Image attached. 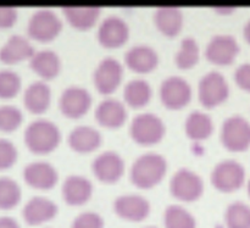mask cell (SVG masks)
<instances>
[{"label": "cell", "instance_id": "26", "mask_svg": "<svg viewBox=\"0 0 250 228\" xmlns=\"http://www.w3.org/2000/svg\"><path fill=\"white\" fill-rule=\"evenodd\" d=\"M31 68L44 80H51L60 72L61 61L56 53L51 50H42L34 53L29 59Z\"/></svg>", "mask_w": 250, "mask_h": 228}, {"label": "cell", "instance_id": "40", "mask_svg": "<svg viewBox=\"0 0 250 228\" xmlns=\"http://www.w3.org/2000/svg\"><path fill=\"white\" fill-rule=\"evenodd\" d=\"M236 9H237L236 6H214L215 11L219 12V14H222V15L231 14V12H233Z\"/></svg>", "mask_w": 250, "mask_h": 228}, {"label": "cell", "instance_id": "37", "mask_svg": "<svg viewBox=\"0 0 250 228\" xmlns=\"http://www.w3.org/2000/svg\"><path fill=\"white\" fill-rule=\"evenodd\" d=\"M17 10L14 6H0V29H7L17 21Z\"/></svg>", "mask_w": 250, "mask_h": 228}, {"label": "cell", "instance_id": "27", "mask_svg": "<svg viewBox=\"0 0 250 228\" xmlns=\"http://www.w3.org/2000/svg\"><path fill=\"white\" fill-rule=\"evenodd\" d=\"M186 133L193 141H204L214 131V122L209 115L202 111H194L186 120Z\"/></svg>", "mask_w": 250, "mask_h": 228}, {"label": "cell", "instance_id": "24", "mask_svg": "<svg viewBox=\"0 0 250 228\" xmlns=\"http://www.w3.org/2000/svg\"><path fill=\"white\" fill-rule=\"evenodd\" d=\"M62 12L71 26L80 31H87L99 19V6H63Z\"/></svg>", "mask_w": 250, "mask_h": 228}, {"label": "cell", "instance_id": "25", "mask_svg": "<svg viewBox=\"0 0 250 228\" xmlns=\"http://www.w3.org/2000/svg\"><path fill=\"white\" fill-rule=\"evenodd\" d=\"M70 146L77 153H90L95 150L102 143L99 131L90 126H78L68 137Z\"/></svg>", "mask_w": 250, "mask_h": 228}, {"label": "cell", "instance_id": "20", "mask_svg": "<svg viewBox=\"0 0 250 228\" xmlns=\"http://www.w3.org/2000/svg\"><path fill=\"white\" fill-rule=\"evenodd\" d=\"M97 121L106 128H119L127 119L125 105L116 99H105L98 105L95 111Z\"/></svg>", "mask_w": 250, "mask_h": 228}, {"label": "cell", "instance_id": "11", "mask_svg": "<svg viewBox=\"0 0 250 228\" xmlns=\"http://www.w3.org/2000/svg\"><path fill=\"white\" fill-rule=\"evenodd\" d=\"M239 53V45L234 37L227 34H219L212 37L207 46L208 60L219 66L231 65Z\"/></svg>", "mask_w": 250, "mask_h": 228}, {"label": "cell", "instance_id": "41", "mask_svg": "<svg viewBox=\"0 0 250 228\" xmlns=\"http://www.w3.org/2000/svg\"><path fill=\"white\" fill-rule=\"evenodd\" d=\"M243 34H244V38H246V41L250 44V20L248 22H247L246 26H244Z\"/></svg>", "mask_w": 250, "mask_h": 228}, {"label": "cell", "instance_id": "22", "mask_svg": "<svg viewBox=\"0 0 250 228\" xmlns=\"http://www.w3.org/2000/svg\"><path fill=\"white\" fill-rule=\"evenodd\" d=\"M154 21L161 33L175 37L182 29L183 14L177 6H160L154 14Z\"/></svg>", "mask_w": 250, "mask_h": 228}, {"label": "cell", "instance_id": "10", "mask_svg": "<svg viewBox=\"0 0 250 228\" xmlns=\"http://www.w3.org/2000/svg\"><path fill=\"white\" fill-rule=\"evenodd\" d=\"M122 75H124V67L116 59H104L100 61L94 71L95 87L102 94H111L121 84Z\"/></svg>", "mask_w": 250, "mask_h": 228}, {"label": "cell", "instance_id": "5", "mask_svg": "<svg viewBox=\"0 0 250 228\" xmlns=\"http://www.w3.org/2000/svg\"><path fill=\"white\" fill-rule=\"evenodd\" d=\"M27 29L31 38L39 41H50L59 36L62 29V22L54 11L42 9L32 15Z\"/></svg>", "mask_w": 250, "mask_h": 228}, {"label": "cell", "instance_id": "42", "mask_svg": "<svg viewBox=\"0 0 250 228\" xmlns=\"http://www.w3.org/2000/svg\"><path fill=\"white\" fill-rule=\"evenodd\" d=\"M248 193H249V197H250V180H249V182H248Z\"/></svg>", "mask_w": 250, "mask_h": 228}, {"label": "cell", "instance_id": "8", "mask_svg": "<svg viewBox=\"0 0 250 228\" xmlns=\"http://www.w3.org/2000/svg\"><path fill=\"white\" fill-rule=\"evenodd\" d=\"M170 189L173 197L182 202H194L202 197L204 192V182L198 173L181 168L173 175L170 183Z\"/></svg>", "mask_w": 250, "mask_h": 228}, {"label": "cell", "instance_id": "12", "mask_svg": "<svg viewBox=\"0 0 250 228\" xmlns=\"http://www.w3.org/2000/svg\"><path fill=\"white\" fill-rule=\"evenodd\" d=\"M128 36V24L119 16L106 17L98 29V39L104 48H120L126 43Z\"/></svg>", "mask_w": 250, "mask_h": 228}, {"label": "cell", "instance_id": "21", "mask_svg": "<svg viewBox=\"0 0 250 228\" xmlns=\"http://www.w3.org/2000/svg\"><path fill=\"white\" fill-rule=\"evenodd\" d=\"M126 65L138 73H148L155 70L159 56L153 48L148 45H136L126 54Z\"/></svg>", "mask_w": 250, "mask_h": 228}, {"label": "cell", "instance_id": "38", "mask_svg": "<svg viewBox=\"0 0 250 228\" xmlns=\"http://www.w3.org/2000/svg\"><path fill=\"white\" fill-rule=\"evenodd\" d=\"M234 81L239 88L250 92V63H243L234 72Z\"/></svg>", "mask_w": 250, "mask_h": 228}, {"label": "cell", "instance_id": "16", "mask_svg": "<svg viewBox=\"0 0 250 228\" xmlns=\"http://www.w3.org/2000/svg\"><path fill=\"white\" fill-rule=\"evenodd\" d=\"M23 177L27 185L37 189H49L58 182V171L51 164L45 161H34L28 164L23 170Z\"/></svg>", "mask_w": 250, "mask_h": 228}, {"label": "cell", "instance_id": "39", "mask_svg": "<svg viewBox=\"0 0 250 228\" xmlns=\"http://www.w3.org/2000/svg\"><path fill=\"white\" fill-rule=\"evenodd\" d=\"M0 228H21L19 222L9 216L0 217Z\"/></svg>", "mask_w": 250, "mask_h": 228}, {"label": "cell", "instance_id": "4", "mask_svg": "<svg viewBox=\"0 0 250 228\" xmlns=\"http://www.w3.org/2000/svg\"><path fill=\"white\" fill-rule=\"evenodd\" d=\"M246 170L236 160H224L217 164L211 172V182L215 188L225 193L234 192L243 186Z\"/></svg>", "mask_w": 250, "mask_h": 228}, {"label": "cell", "instance_id": "7", "mask_svg": "<svg viewBox=\"0 0 250 228\" xmlns=\"http://www.w3.org/2000/svg\"><path fill=\"white\" fill-rule=\"evenodd\" d=\"M198 93L203 106L210 109L222 104L229 98V87L224 75L211 71L200 80Z\"/></svg>", "mask_w": 250, "mask_h": 228}, {"label": "cell", "instance_id": "29", "mask_svg": "<svg viewBox=\"0 0 250 228\" xmlns=\"http://www.w3.org/2000/svg\"><path fill=\"white\" fill-rule=\"evenodd\" d=\"M165 228H197L194 216L180 205H170L164 214Z\"/></svg>", "mask_w": 250, "mask_h": 228}, {"label": "cell", "instance_id": "9", "mask_svg": "<svg viewBox=\"0 0 250 228\" xmlns=\"http://www.w3.org/2000/svg\"><path fill=\"white\" fill-rule=\"evenodd\" d=\"M160 98L163 104L168 109H182L190 102L192 88L183 78L171 76L161 83Z\"/></svg>", "mask_w": 250, "mask_h": 228}, {"label": "cell", "instance_id": "23", "mask_svg": "<svg viewBox=\"0 0 250 228\" xmlns=\"http://www.w3.org/2000/svg\"><path fill=\"white\" fill-rule=\"evenodd\" d=\"M51 102V92L48 84L37 81L28 85L23 95V104L33 114H43Z\"/></svg>", "mask_w": 250, "mask_h": 228}, {"label": "cell", "instance_id": "32", "mask_svg": "<svg viewBox=\"0 0 250 228\" xmlns=\"http://www.w3.org/2000/svg\"><path fill=\"white\" fill-rule=\"evenodd\" d=\"M227 228H250V207L242 202L232 203L226 210Z\"/></svg>", "mask_w": 250, "mask_h": 228}, {"label": "cell", "instance_id": "33", "mask_svg": "<svg viewBox=\"0 0 250 228\" xmlns=\"http://www.w3.org/2000/svg\"><path fill=\"white\" fill-rule=\"evenodd\" d=\"M21 89V78L10 70L0 71V99H12Z\"/></svg>", "mask_w": 250, "mask_h": 228}, {"label": "cell", "instance_id": "31", "mask_svg": "<svg viewBox=\"0 0 250 228\" xmlns=\"http://www.w3.org/2000/svg\"><path fill=\"white\" fill-rule=\"evenodd\" d=\"M21 200V188L12 178L0 177V210H11Z\"/></svg>", "mask_w": 250, "mask_h": 228}, {"label": "cell", "instance_id": "3", "mask_svg": "<svg viewBox=\"0 0 250 228\" xmlns=\"http://www.w3.org/2000/svg\"><path fill=\"white\" fill-rule=\"evenodd\" d=\"M129 132L136 143L153 145L159 143L165 136V124L158 115L146 112L134 117Z\"/></svg>", "mask_w": 250, "mask_h": 228}, {"label": "cell", "instance_id": "6", "mask_svg": "<svg viewBox=\"0 0 250 228\" xmlns=\"http://www.w3.org/2000/svg\"><path fill=\"white\" fill-rule=\"evenodd\" d=\"M221 141L231 151H244L250 146V124L244 117L231 116L224 122Z\"/></svg>", "mask_w": 250, "mask_h": 228}, {"label": "cell", "instance_id": "35", "mask_svg": "<svg viewBox=\"0 0 250 228\" xmlns=\"http://www.w3.org/2000/svg\"><path fill=\"white\" fill-rule=\"evenodd\" d=\"M17 156L19 153L14 143L7 139L0 138V171L12 167L16 163Z\"/></svg>", "mask_w": 250, "mask_h": 228}, {"label": "cell", "instance_id": "17", "mask_svg": "<svg viewBox=\"0 0 250 228\" xmlns=\"http://www.w3.org/2000/svg\"><path fill=\"white\" fill-rule=\"evenodd\" d=\"M58 214V207L53 200L44 197H34L24 205L22 216L29 226H38L50 221Z\"/></svg>", "mask_w": 250, "mask_h": 228}, {"label": "cell", "instance_id": "30", "mask_svg": "<svg viewBox=\"0 0 250 228\" xmlns=\"http://www.w3.org/2000/svg\"><path fill=\"white\" fill-rule=\"evenodd\" d=\"M199 56L200 49L197 41L188 37L181 41L180 49L176 54V65L182 70H188L197 65Z\"/></svg>", "mask_w": 250, "mask_h": 228}, {"label": "cell", "instance_id": "43", "mask_svg": "<svg viewBox=\"0 0 250 228\" xmlns=\"http://www.w3.org/2000/svg\"><path fill=\"white\" fill-rule=\"evenodd\" d=\"M146 228H156V227H146Z\"/></svg>", "mask_w": 250, "mask_h": 228}, {"label": "cell", "instance_id": "36", "mask_svg": "<svg viewBox=\"0 0 250 228\" xmlns=\"http://www.w3.org/2000/svg\"><path fill=\"white\" fill-rule=\"evenodd\" d=\"M105 222L99 214L93 211L82 212L72 221L71 228H104Z\"/></svg>", "mask_w": 250, "mask_h": 228}, {"label": "cell", "instance_id": "14", "mask_svg": "<svg viewBox=\"0 0 250 228\" xmlns=\"http://www.w3.org/2000/svg\"><path fill=\"white\" fill-rule=\"evenodd\" d=\"M114 210L121 219L132 222H141L149 216L150 204L141 195L126 194L115 200Z\"/></svg>", "mask_w": 250, "mask_h": 228}, {"label": "cell", "instance_id": "2", "mask_svg": "<svg viewBox=\"0 0 250 228\" xmlns=\"http://www.w3.org/2000/svg\"><path fill=\"white\" fill-rule=\"evenodd\" d=\"M61 141L59 127L49 120H36L24 131V143L37 154H48L58 148Z\"/></svg>", "mask_w": 250, "mask_h": 228}, {"label": "cell", "instance_id": "1", "mask_svg": "<svg viewBox=\"0 0 250 228\" xmlns=\"http://www.w3.org/2000/svg\"><path fill=\"white\" fill-rule=\"evenodd\" d=\"M166 170L167 163L164 156L155 153L144 154L132 165L131 180L137 187L148 189L161 182Z\"/></svg>", "mask_w": 250, "mask_h": 228}, {"label": "cell", "instance_id": "15", "mask_svg": "<svg viewBox=\"0 0 250 228\" xmlns=\"http://www.w3.org/2000/svg\"><path fill=\"white\" fill-rule=\"evenodd\" d=\"M93 172L105 183H114L124 175V159L115 151H105L93 161Z\"/></svg>", "mask_w": 250, "mask_h": 228}, {"label": "cell", "instance_id": "13", "mask_svg": "<svg viewBox=\"0 0 250 228\" xmlns=\"http://www.w3.org/2000/svg\"><path fill=\"white\" fill-rule=\"evenodd\" d=\"M92 105L89 92L82 87L72 85L65 89L60 98V109L65 116L78 119L87 114Z\"/></svg>", "mask_w": 250, "mask_h": 228}, {"label": "cell", "instance_id": "19", "mask_svg": "<svg viewBox=\"0 0 250 228\" xmlns=\"http://www.w3.org/2000/svg\"><path fill=\"white\" fill-rule=\"evenodd\" d=\"M92 182L80 175L68 176L62 185L63 200L72 207L87 203L92 197Z\"/></svg>", "mask_w": 250, "mask_h": 228}, {"label": "cell", "instance_id": "28", "mask_svg": "<svg viewBox=\"0 0 250 228\" xmlns=\"http://www.w3.org/2000/svg\"><path fill=\"white\" fill-rule=\"evenodd\" d=\"M125 100L127 104L132 107L144 106L149 103L151 98V88L146 81L144 80H133L127 83L125 87Z\"/></svg>", "mask_w": 250, "mask_h": 228}, {"label": "cell", "instance_id": "34", "mask_svg": "<svg viewBox=\"0 0 250 228\" xmlns=\"http://www.w3.org/2000/svg\"><path fill=\"white\" fill-rule=\"evenodd\" d=\"M21 110L12 105H2L0 106V132H14L22 124Z\"/></svg>", "mask_w": 250, "mask_h": 228}, {"label": "cell", "instance_id": "18", "mask_svg": "<svg viewBox=\"0 0 250 228\" xmlns=\"http://www.w3.org/2000/svg\"><path fill=\"white\" fill-rule=\"evenodd\" d=\"M34 49L31 41L24 37L15 34L0 49V61L5 65H15L21 61L29 60L33 56Z\"/></svg>", "mask_w": 250, "mask_h": 228}]
</instances>
